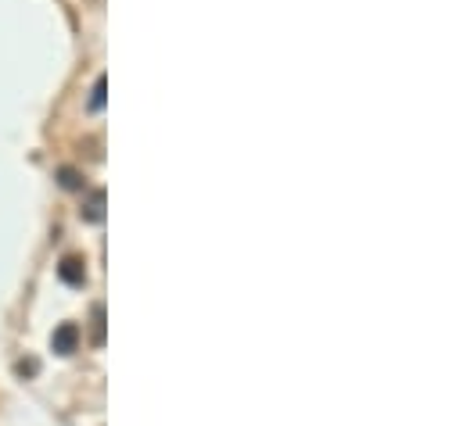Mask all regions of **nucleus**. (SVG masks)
Instances as JSON below:
<instances>
[{"instance_id":"20e7f679","label":"nucleus","mask_w":463,"mask_h":426,"mask_svg":"<svg viewBox=\"0 0 463 426\" xmlns=\"http://www.w3.org/2000/svg\"><path fill=\"white\" fill-rule=\"evenodd\" d=\"M105 107V79L94 83V97H90V111H101Z\"/></svg>"},{"instance_id":"f257e3e1","label":"nucleus","mask_w":463,"mask_h":426,"mask_svg":"<svg viewBox=\"0 0 463 426\" xmlns=\"http://www.w3.org/2000/svg\"><path fill=\"white\" fill-rule=\"evenodd\" d=\"M51 344H54V351H58V355H72V351H76V344H80V329H76L72 322H65V326H58V329H54V340H51Z\"/></svg>"},{"instance_id":"f03ea898","label":"nucleus","mask_w":463,"mask_h":426,"mask_svg":"<svg viewBox=\"0 0 463 426\" xmlns=\"http://www.w3.org/2000/svg\"><path fill=\"white\" fill-rule=\"evenodd\" d=\"M58 276H61L65 283H72V287H80V283L87 280V269H83V262H80V258H65V262L58 265Z\"/></svg>"},{"instance_id":"7ed1b4c3","label":"nucleus","mask_w":463,"mask_h":426,"mask_svg":"<svg viewBox=\"0 0 463 426\" xmlns=\"http://www.w3.org/2000/svg\"><path fill=\"white\" fill-rule=\"evenodd\" d=\"M83 218H87V222H101V218H105V190H94V194H90V201H87V208H83Z\"/></svg>"},{"instance_id":"39448f33","label":"nucleus","mask_w":463,"mask_h":426,"mask_svg":"<svg viewBox=\"0 0 463 426\" xmlns=\"http://www.w3.org/2000/svg\"><path fill=\"white\" fill-rule=\"evenodd\" d=\"M94 340H105V309H94Z\"/></svg>"}]
</instances>
